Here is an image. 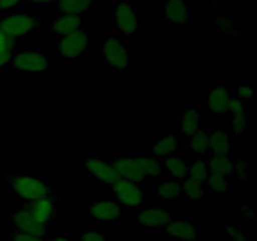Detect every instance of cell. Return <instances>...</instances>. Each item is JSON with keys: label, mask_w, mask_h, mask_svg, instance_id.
Returning <instances> with one entry per match:
<instances>
[{"label": "cell", "mask_w": 257, "mask_h": 241, "mask_svg": "<svg viewBox=\"0 0 257 241\" xmlns=\"http://www.w3.org/2000/svg\"><path fill=\"white\" fill-rule=\"evenodd\" d=\"M0 177L13 195L27 202L44 197H57L55 188L45 178L30 177L22 173H3Z\"/></svg>", "instance_id": "cell-1"}, {"label": "cell", "mask_w": 257, "mask_h": 241, "mask_svg": "<svg viewBox=\"0 0 257 241\" xmlns=\"http://www.w3.org/2000/svg\"><path fill=\"white\" fill-rule=\"evenodd\" d=\"M99 53L104 62L118 73L128 72L130 69V45L125 38L118 34H109L99 47Z\"/></svg>", "instance_id": "cell-2"}, {"label": "cell", "mask_w": 257, "mask_h": 241, "mask_svg": "<svg viewBox=\"0 0 257 241\" xmlns=\"http://www.w3.org/2000/svg\"><path fill=\"white\" fill-rule=\"evenodd\" d=\"M105 191L114 195L115 202L120 207L136 210L145 206L146 203V190L143 183L119 178L112 185L105 186Z\"/></svg>", "instance_id": "cell-3"}, {"label": "cell", "mask_w": 257, "mask_h": 241, "mask_svg": "<svg viewBox=\"0 0 257 241\" xmlns=\"http://www.w3.org/2000/svg\"><path fill=\"white\" fill-rule=\"evenodd\" d=\"M42 20L28 13H12L0 17V29L4 30L13 39L19 40L32 34L40 27Z\"/></svg>", "instance_id": "cell-4"}, {"label": "cell", "mask_w": 257, "mask_h": 241, "mask_svg": "<svg viewBox=\"0 0 257 241\" xmlns=\"http://www.w3.org/2000/svg\"><path fill=\"white\" fill-rule=\"evenodd\" d=\"M48 59L38 49H23L13 54L12 62L5 72L44 73L48 72Z\"/></svg>", "instance_id": "cell-5"}, {"label": "cell", "mask_w": 257, "mask_h": 241, "mask_svg": "<svg viewBox=\"0 0 257 241\" xmlns=\"http://www.w3.org/2000/svg\"><path fill=\"white\" fill-rule=\"evenodd\" d=\"M9 220L13 226V230L15 231L27 233V235L37 236L43 240H47L48 235H49V225L35 221L28 210L27 203L10 211Z\"/></svg>", "instance_id": "cell-6"}, {"label": "cell", "mask_w": 257, "mask_h": 241, "mask_svg": "<svg viewBox=\"0 0 257 241\" xmlns=\"http://www.w3.org/2000/svg\"><path fill=\"white\" fill-rule=\"evenodd\" d=\"M113 28L114 34L120 35L123 38H133L138 29V19L136 9L127 0L117 3L113 7Z\"/></svg>", "instance_id": "cell-7"}, {"label": "cell", "mask_w": 257, "mask_h": 241, "mask_svg": "<svg viewBox=\"0 0 257 241\" xmlns=\"http://www.w3.org/2000/svg\"><path fill=\"white\" fill-rule=\"evenodd\" d=\"M88 32L79 29L72 34L64 35L58 42V54L65 60H78L88 50Z\"/></svg>", "instance_id": "cell-8"}, {"label": "cell", "mask_w": 257, "mask_h": 241, "mask_svg": "<svg viewBox=\"0 0 257 241\" xmlns=\"http://www.w3.org/2000/svg\"><path fill=\"white\" fill-rule=\"evenodd\" d=\"M83 167L104 187L112 185L120 178L109 161L103 160L95 155H89L85 157V160L83 161Z\"/></svg>", "instance_id": "cell-9"}, {"label": "cell", "mask_w": 257, "mask_h": 241, "mask_svg": "<svg viewBox=\"0 0 257 241\" xmlns=\"http://www.w3.org/2000/svg\"><path fill=\"white\" fill-rule=\"evenodd\" d=\"M162 231L171 238L182 241H195L201 236L200 226L190 218H172Z\"/></svg>", "instance_id": "cell-10"}, {"label": "cell", "mask_w": 257, "mask_h": 241, "mask_svg": "<svg viewBox=\"0 0 257 241\" xmlns=\"http://www.w3.org/2000/svg\"><path fill=\"white\" fill-rule=\"evenodd\" d=\"M162 17L171 24H188L192 20V7L187 0H165Z\"/></svg>", "instance_id": "cell-11"}, {"label": "cell", "mask_w": 257, "mask_h": 241, "mask_svg": "<svg viewBox=\"0 0 257 241\" xmlns=\"http://www.w3.org/2000/svg\"><path fill=\"white\" fill-rule=\"evenodd\" d=\"M109 162L115 170V172L118 173V176L123 180H128L137 183H143V181L146 180L145 172H143L140 163L137 162L133 155L117 157L114 160H110Z\"/></svg>", "instance_id": "cell-12"}, {"label": "cell", "mask_w": 257, "mask_h": 241, "mask_svg": "<svg viewBox=\"0 0 257 241\" xmlns=\"http://www.w3.org/2000/svg\"><path fill=\"white\" fill-rule=\"evenodd\" d=\"M231 113V131L233 136L242 137L248 132V102H242L236 97L232 98L228 108Z\"/></svg>", "instance_id": "cell-13"}, {"label": "cell", "mask_w": 257, "mask_h": 241, "mask_svg": "<svg viewBox=\"0 0 257 241\" xmlns=\"http://www.w3.org/2000/svg\"><path fill=\"white\" fill-rule=\"evenodd\" d=\"M90 217L99 222H119L122 207L115 201H95L88 206Z\"/></svg>", "instance_id": "cell-14"}, {"label": "cell", "mask_w": 257, "mask_h": 241, "mask_svg": "<svg viewBox=\"0 0 257 241\" xmlns=\"http://www.w3.org/2000/svg\"><path fill=\"white\" fill-rule=\"evenodd\" d=\"M232 89L226 87L225 84H218L217 87L210 90L207 98V107L210 112L215 115L228 114V108L232 100Z\"/></svg>", "instance_id": "cell-15"}, {"label": "cell", "mask_w": 257, "mask_h": 241, "mask_svg": "<svg viewBox=\"0 0 257 241\" xmlns=\"http://www.w3.org/2000/svg\"><path fill=\"white\" fill-rule=\"evenodd\" d=\"M137 220L146 228L162 230L172 220V216L165 208L157 207V206H147L138 213Z\"/></svg>", "instance_id": "cell-16"}, {"label": "cell", "mask_w": 257, "mask_h": 241, "mask_svg": "<svg viewBox=\"0 0 257 241\" xmlns=\"http://www.w3.org/2000/svg\"><path fill=\"white\" fill-rule=\"evenodd\" d=\"M28 210L35 221L49 225L57 212V197H44L27 202Z\"/></svg>", "instance_id": "cell-17"}, {"label": "cell", "mask_w": 257, "mask_h": 241, "mask_svg": "<svg viewBox=\"0 0 257 241\" xmlns=\"http://www.w3.org/2000/svg\"><path fill=\"white\" fill-rule=\"evenodd\" d=\"M202 128L201 110L197 105H188L178 115V132L185 137H192Z\"/></svg>", "instance_id": "cell-18"}, {"label": "cell", "mask_w": 257, "mask_h": 241, "mask_svg": "<svg viewBox=\"0 0 257 241\" xmlns=\"http://www.w3.org/2000/svg\"><path fill=\"white\" fill-rule=\"evenodd\" d=\"M210 153L220 157H232L233 145L230 133L226 130H213L208 133Z\"/></svg>", "instance_id": "cell-19"}, {"label": "cell", "mask_w": 257, "mask_h": 241, "mask_svg": "<svg viewBox=\"0 0 257 241\" xmlns=\"http://www.w3.org/2000/svg\"><path fill=\"white\" fill-rule=\"evenodd\" d=\"M82 28V17L74 14H60L59 17L53 19L52 23H50V32L53 34L60 35V37L72 34V33L77 32Z\"/></svg>", "instance_id": "cell-20"}, {"label": "cell", "mask_w": 257, "mask_h": 241, "mask_svg": "<svg viewBox=\"0 0 257 241\" xmlns=\"http://www.w3.org/2000/svg\"><path fill=\"white\" fill-rule=\"evenodd\" d=\"M208 195H210V188L206 182H198L187 177L181 181V200H202V198L208 197Z\"/></svg>", "instance_id": "cell-21"}, {"label": "cell", "mask_w": 257, "mask_h": 241, "mask_svg": "<svg viewBox=\"0 0 257 241\" xmlns=\"http://www.w3.org/2000/svg\"><path fill=\"white\" fill-rule=\"evenodd\" d=\"M161 165L171 180L182 181L187 176V162H186L185 158L181 157L177 153L161 161Z\"/></svg>", "instance_id": "cell-22"}, {"label": "cell", "mask_w": 257, "mask_h": 241, "mask_svg": "<svg viewBox=\"0 0 257 241\" xmlns=\"http://www.w3.org/2000/svg\"><path fill=\"white\" fill-rule=\"evenodd\" d=\"M153 197L160 200H181V181L165 178L153 187Z\"/></svg>", "instance_id": "cell-23"}, {"label": "cell", "mask_w": 257, "mask_h": 241, "mask_svg": "<svg viewBox=\"0 0 257 241\" xmlns=\"http://www.w3.org/2000/svg\"><path fill=\"white\" fill-rule=\"evenodd\" d=\"M178 138L176 135H168L165 137H161L153 143L152 152L155 158L158 161H163L165 158L177 153Z\"/></svg>", "instance_id": "cell-24"}, {"label": "cell", "mask_w": 257, "mask_h": 241, "mask_svg": "<svg viewBox=\"0 0 257 241\" xmlns=\"http://www.w3.org/2000/svg\"><path fill=\"white\" fill-rule=\"evenodd\" d=\"M208 172L215 175L225 176L227 178L233 180V162L232 157H220V156H210L207 161Z\"/></svg>", "instance_id": "cell-25"}, {"label": "cell", "mask_w": 257, "mask_h": 241, "mask_svg": "<svg viewBox=\"0 0 257 241\" xmlns=\"http://www.w3.org/2000/svg\"><path fill=\"white\" fill-rule=\"evenodd\" d=\"M93 5V0H59L55 4L60 14H74L82 17L89 12Z\"/></svg>", "instance_id": "cell-26"}, {"label": "cell", "mask_w": 257, "mask_h": 241, "mask_svg": "<svg viewBox=\"0 0 257 241\" xmlns=\"http://www.w3.org/2000/svg\"><path fill=\"white\" fill-rule=\"evenodd\" d=\"M208 175H210V172H208L206 157L197 156L196 158H193V161L190 165H187V176L186 177L190 178V180L198 181V182H206Z\"/></svg>", "instance_id": "cell-27"}, {"label": "cell", "mask_w": 257, "mask_h": 241, "mask_svg": "<svg viewBox=\"0 0 257 241\" xmlns=\"http://www.w3.org/2000/svg\"><path fill=\"white\" fill-rule=\"evenodd\" d=\"M135 158L137 160V162L140 163L141 168L145 172L146 177H160L163 173L162 165H161V161H158L155 157H147L145 155H133Z\"/></svg>", "instance_id": "cell-28"}, {"label": "cell", "mask_w": 257, "mask_h": 241, "mask_svg": "<svg viewBox=\"0 0 257 241\" xmlns=\"http://www.w3.org/2000/svg\"><path fill=\"white\" fill-rule=\"evenodd\" d=\"M208 133L210 130H206V128H201L198 132H196L192 136V140H191L190 148L195 153H197L201 157H206L207 155H210V145H208Z\"/></svg>", "instance_id": "cell-29"}, {"label": "cell", "mask_w": 257, "mask_h": 241, "mask_svg": "<svg viewBox=\"0 0 257 241\" xmlns=\"http://www.w3.org/2000/svg\"><path fill=\"white\" fill-rule=\"evenodd\" d=\"M206 183H207L210 191H216L218 193L232 192L233 190L232 178H227L221 175H215V173L208 175Z\"/></svg>", "instance_id": "cell-30"}, {"label": "cell", "mask_w": 257, "mask_h": 241, "mask_svg": "<svg viewBox=\"0 0 257 241\" xmlns=\"http://www.w3.org/2000/svg\"><path fill=\"white\" fill-rule=\"evenodd\" d=\"M231 89H232L233 97L242 100V102H248L255 95V89L250 84H247V83H241V84L235 85Z\"/></svg>", "instance_id": "cell-31"}, {"label": "cell", "mask_w": 257, "mask_h": 241, "mask_svg": "<svg viewBox=\"0 0 257 241\" xmlns=\"http://www.w3.org/2000/svg\"><path fill=\"white\" fill-rule=\"evenodd\" d=\"M215 25L217 27L218 32L223 33L226 35H236L238 33L237 28L233 25L232 19L226 15H221L215 20Z\"/></svg>", "instance_id": "cell-32"}, {"label": "cell", "mask_w": 257, "mask_h": 241, "mask_svg": "<svg viewBox=\"0 0 257 241\" xmlns=\"http://www.w3.org/2000/svg\"><path fill=\"white\" fill-rule=\"evenodd\" d=\"M235 166H233V178H237L240 181L248 180V175H250V167H248V162L238 157L237 160H233Z\"/></svg>", "instance_id": "cell-33"}, {"label": "cell", "mask_w": 257, "mask_h": 241, "mask_svg": "<svg viewBox=\"0 0 257 241\" xmlns=\"http://www.w3.org/2000/svg\"><path fill=\"white\" fill-rule=\"evenodd\" d=\"M225 235L227 240L232 241H248V235H246L245 231L237 225H226Z\"/></svg>", "instance_id": "cell-34"}, {"label": "cell", "mask_w": 257, "mask_h": 241, "mask_svg": "<svg viewBox=\"0 0 257 241\" xmlns=\"http://www.w3.org/2000/svg\"><path fill=\"white\" fill-rule=\"evenodd\" d=\"M15 43H17V40L13 39L4 30L0 29V52H10V50H14Z\"/></svg>", "instance_id": "cell-35"}, {"label": "cell", "mask_w": 257, "mask_h": 241, "mask_svg": "<svg viewBox=\"0 0 257 241\" xmlns=\"http://www.w3.org/2000/svg\"><path fill=\"white\" fill-rule=\"evenodd\" d=\"M9 241H45V240L37 237V236L27 235V233H23V232H19V231L13 230L9 235Z\"/></svg>", "instance_id": "cell-36"}, {"label": "cell", "mask_w": 257, "mask_h": 241, "mask_svg": "<svg viewBox=\"0 0 257 241\" xmlns=\"http://www.w3.org/2000/svg\"><path fill=\"white\" fill-rule=\"evenodd\" d=\"M80 241H105V237L103 233L98 232V231L89 230L80 235Z\"/></svg>", "instance_id": "cell-37"}, {"label": "cell", "mask_w": 257, "mask_h": 241, "mask_svg": "<svg viewBox=\"0 0 257 241\" xmlns=\"http://www.w3.org/2000/svg\"><path fill=\"white\" fill-rule=\"evenodd\" d=\"M13 54H14V50H10V52H0V70H7L8 65L12 62Z\"/></svg>", "instance_id": "cell-38"}, {"label": "cell", "mask_w": 257, "mask_h": 241, "mask_svg": "<svg viewBox=\"0 0 257 241\" xmlns=\"http://www.w3.org/2000/svg\"><path fill=\"white\" fill-rule=\"evenodd\" d=\"M24 0H0V10H10L19 7Z\"/></svg>", "instance_id": "cell-39"}, {"label": "cell", "mask_w": 257, "mask_h": 241, "mask_svg": "<svg viewBox=\"0 0 257 241\" xmlns=\"http://www.w3.org/2000/svg\"><path fill=\"white\" fill-rule=\"evenodd\" d=\"M242 217L245 218V220H247V221L255 220V218H256L255 211L251 210V208H248L247 206H243V208H242Z\"/></svg>", "instance_id": "cell-40"}, {"label": "cell", "mask_w": 257, "mask_h": 241, "mask_svg": "<svg viewBox=\"0 0 257 241\" xmlns=\"http://www.w3.org/2000/svg\"><path fill=\"white\" fill-rule=\"evenodd\" d=\"M27 2L34 5H55L59 0H27Z\"/></svg>", "instance_id": "cell-41"}, {"label": "cell", "mask_w": 257, "mask_h": 241, "mask_svg": "<svg viewBox=\"0 0 257 241\" xmlns=\"http://www.w3.org/2000/svg\"><path fill=\"white\" fill-rule=\"evenodd\" d=\"M52 241H74V238L70 233H58Z\"/></svg>", "instance_id": "cell-42"}, {"label": "cell", "mask_w": 257, "mask_h": 241, "mask_svg": "<svg viewBox=\"0 0 257 241\" xmlns=\"http://www.w3.org/2000/svg\"><path fill=\"white\" fill-rule=\"evenodd\" d=\"M225 241H232V240H225Z\"/></svg>", "instance_id": "cell-43"}]
</instances>
